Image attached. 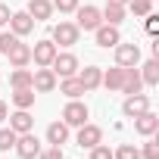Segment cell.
I'll use <instances>...</instances> for the list:
<instances>
[{"label":"cell","mask_w":159,"mask_h":159,"mask_svg":"<svg viewBox=\"0 0 159 159\" xmlns=\"http://www.w3.org/2000/svg\"><path fill=\"white\" fill-rule=\"evenodd\" d=\"M88 119H91V109H88V103H81V100H69V103L62 106V122H66L69 128L84 125Z\"/></svg>","instance_id":"obj_1"},{"label":"cell","mask_w":159,"mask_h":159,"mask_svg":"<svg viewBox=\"0 0 159 159\" xmlns=\"http://www.w3.org/2000/svg\"><path fill=\"white\" fill-rule=\"evenodd\" d=\"M78 38H81V28H78L75 22H59V25H53V38L50 41L56 47H75Z\"/></svg>","instance_id":"obj_2"},{"label":"cell","mask_w":159,"mask_h":159,"mask_svg":"<svg viewBox=\"0 0 159 159\" xmlns=\"http://www.w3.org/2000/svg\"><path fill=\"white\" fill-rule=\"evenodd\" d=\"M50 69H53V75L56 78H69V75H78V56L75 53H56L53 56V62H50Z\"/></svg>","instance_id":"obj_3"},{"label":"cell","mask_w":159,"mask_h":159,"mask_svg":"<svg viewBox=\"0 0 159 159\" xmlns=\"http://www.w3.org/2000/svg\"><path fill=\"white\" fill-rule=\"evenodd\" d=\"M75 25L81 28V31H94L97 25H103V16H100V10L97 7H78L75 10Z\"/></svg>","instance_id":"obj_4"},{"label":"cell","mask_w":159,"mask_h":159,"mask_svg":"<svg viewBox=\"0 0 159 159\" xmlns=\"http://www.w3.org/2000/svg\"><path fill=\"white\" fill-rule=\"evenodd\" d=\"M78 147L81 150H91V147H97V143H103V128L100 125H94V122H84V125H78Z\"/></svg>","instance_id":"obj_5"},{"label":"cell","mask_w":159,"mask_h":159,"mask_svg":"<svg viewBox=\"0 0 159 159\" xmlns=\"http://www.w3.org/2000/svg\"><path fill=\"white\" fill-rule=\"evenodd\" d=\"M56 53H59V47H56L53 41H38V44L31 47V59H34L38 69H50V62H53Z\"/></svg>","instance_id":"obj_6"},{"label":"cell","mask_w":159,"mask_h":159,"mask_svg":"<svg viewBox=\"0 0 159 159\" xmlns=\"http://www.w3.org/2000/svg\"><path fill=\"white\" fill-rule=\"evenodd\" d=\"M13 150L19 153V159H38V153H41L44 147H41V140H38L31 131H25V134L16 137V147H13Z\"/></svg>","instance_id":"obj_7"},{"label":"cell","mask_w":159,"mask_h":159,"mask_svg":"<svg viewBox=\"0 0 159 159\" xmlns=\"http://www.w3.org/2000/svg\"><path fill=\"white\" fill-rule=\"evenodd\" d=\"M56 81H59V78L53 75V69H34L31 72V88L38 94H53L56 91Z\"/></svg>","instance_id":"obj_8"},{"label":"cell","mask_w":159,"mask_h":159,"mask_svg":"<svg viewBox=\"0 0 159 159\" xmlns=\"http://www.w3.org/2000/svg\"><path fill=\"white\" fill-rule=\"evenodd\" d=\"M94 41H97V47H103V50H109V47H116V44H122V34H119V25H97L94 28Z\"/></svg>","instance_id":"obj_9"},{"label":"cell","mask_w":159,"mask_h":159,"mask_svg":"<svg viewBox=\"0 0 159 159\" xmlns=\"http://www.w3.org/2000/svg\"><path fill=\"white\" fill-rule=\"evenodd\" d=\"M112 50H116V66H122V69L140 62V47L137 44H116Z\"/></svg>","instance_id":"obj_10"},{"label":"cell","mask_w":159,"mask_h":159,"mask_svg":"<svg viewBox=\"0 0 159 159\" xmlns=\"http://www.w3.org/2000/svg\"><path fill=\"white\" fill-rule=\"evenodd\" d=\"M134 131H137L140 137H153V134L159 131V116H156L153 109H147V112L134 116Z\"/></svg>","instance_id":"obj_11"},{"label":"cell","mask_w":159,"mask_h":159,"mask_svg":"<svg viewBox=\"0 0 159 159\" xmlns=\"http://www.w3.org/2000/svg\"><path fill=\"white\" fill-rule=\"evenodd\" d=\"M10 31H13L16 38H25V34H31V31H34V19H31L25 10H19V13H13V16H10Z\"/></svg>","instance_id":"obj_12"},{"label":"cell","mask_w":159,"mask_h":159,"mask_svg":"<svg viewBox=\"0 0 159 159\" xmlns=\"http://www.w3.org/2000/svg\"><path fill=\"white\" fill-rule=\"evenodd\" d=\"M7 59H10V66H13V69H25V66L31 62V47H28V44H22V41H16V44L7 50Z\"/></svg>","instance_id":"obj_13"},{"label":"cell","mask_w":159,"mask_h":159,"mask_svg":"<svg viewBox=\"0 0 159 159\" xmlns=\"http://www.w3.org/2000/svg\"><path fill=\"white\" fill-rule=\"evenodd\" d=\"M100 78H103V69H100V66H84L81 72H78V81H81L84 94H91V91L100 88Z\"/></svg>","instance_id":"obj_14"},{"label":"cell","mask_w":159,"mask_h":159,"mask_svg":"<svg viewBox=\"0 0 159 159\" xmlns=\"http://www.w3.org/2000/svg\"><path fill=\"white\" fill-rule=\"evenodd\" d=\"M150 109V97L147 94H131V97H125V103H122V112L128 116V119H134V116H140V112H147Z\"/></svg>","instance_id":"obj_15"},{"label":"cell","mask_w":159,"mask_h":159,"mask_svg":"<svg viewBox=\"0 0 159 159\" xmlns=\"http://www.w3.org/2000/svg\"><path fill=\"white\" fill-rule=\"evenodd\" d=\"M140 88H143V78H140V72H137V66H128L125 69V78H122V94L125 97H131V94H140Z\"/></svg>","instance_id":"obj_16"},{"label":"cell","mask_w":159,"mask_h":159,"mask_svg":"<svg viewBox=\"0 0 159 159\" xmlns=\"http://www.w3.org/2000/svg\"><path fill=\"white\" fill-rule=\"evenodd\" d=\"M10 119V128L16 131V134H25V131H31L34 128V119H31V112L28 109H16L13 116H7Z\"/></svg>","instance_id":"obj_17"},{"label":"cell","mask_w":159,"mask_h":159,"mask_svg":"<svg viewBox=\"0 0 159 159\" xmlns=\"http://www.w3.org/2000/svg\"><path fill=\"white\" fill-rule=\"evenodd\" d=\"M34 22H47L53 16V3L50 0H28V10H25Z\"/></svg>","instance_id":"obj_18"},{"label":"cell","mask_w":159,"mask_h":159,"mask_svg":"<svg viewBox=\"0 0 159 159\" xmlns=\"http://www.w3.org/2000/svg\"><path fill=\"white\" fill-rule=\"evenodd\" d=\"M100 16H103V22H106V25H122V22H125V16H128V10H125L122 3H109V0H106V7L100 10Z\"/></svg>","instance_id":"obj_19"},{"label":"cell","mask_w":159,"mask_h":159,"mask_svg":"<svg viewBox=\"0 0 159 159\" xmlns=\"http://www.w3.org/2000/svg\"><path fill=\"white\" fill-rule=\"evenodd\" d=\"M69 140V125L66 122H50L47 125V143L50 147H62Z\"/></svg>","instance_id":"obj_20"},{"label":"cell","mask_w":159,"mask_h":159,"mask_svg":"<svg viewBox=\"0 0 159 159\" xmlns=\"http://www.w3.org/2000/svg\"><path fill=\"white\" fill-rule=\"evenodd\" d=\"M122 78H125V69H122V66H112V69L103 72L100 88H106V91H119V88H122Z\"/></svg>","instance_id":"obj_21"},{"label":"cell","mask_w":159,"mask_h":159,"mask_svg":"<svg viewBox=\"0 0 159 159\" xmlns=\"http://www.w3.org/2000/svg\"><path fill=\"white\" fill-rule=\"evenodd\" d=\"M137 72H140V78H143V84H147V88H156V84H159V59H156V56L147 59Z\"/></svg>","instance_id":"obj_22"},{"label":"cell","mask_w":159,"mask_h":159,"mask_svg":"<svg viewBox=\"0 0 159 159\" xmlns=\"http://www.w3.org/2000/svg\"><path fill=\"white\" fill-rule=\"evenodd\" d=\"M59 84V94H66L69 100H78L84 94V88H81V81H78V75H69V78H62V81H56Z\"/></svg>","instance_id":"obj_23"},{"label":"cell","mask_w":159,"mask_h":159,"mask_svg":"<svg viewBox=\"0 0 159 159\" xmlns=\"http://www.w3.org/2000/svg\"><path fill=\"white\" fill-rule=\"evenodd\" d=\"M13 106H16V109H31V106H34V88H19V91H13Z\"/></svg>","instance_id":"obj_24"},{"label":"cell","mask_w":159,"mask_h":159,"mask_svg":"<svg viewBox=\"0 0 159 159\" xmlns=\"http://www.w3.org/2000/svg\"><path fill=\"white\" fill-rule=\"evenodd\" d=\"M10 84H13V91H19V88H31V69H16V72L10 75Z\"/></svg>","instance_id":"obj_25"},{"label":"cell","mask_w":159,"mask_h":159,"mask_svg":"<svg viewBox=\"0 0 159 159\" xmlns=\"http://www.w3.org/2000/svg\"><path fill=\"white\" fill-rule=\"evenodd\" d=\"M125 10H131L134 16H147V13H153V0H128V3H125Z\"/></svg>","instance_id":"obj_26"},{"label":"cell","mask_w":159,"mask_h":159,"mask_svg":"<svg viewBox=\"0 0 159 159\" xmlns=\"http://www.w3.org/2000/svg\"><path fill=\"white\" fill-rule=\"evenodd\" d=\"M16 137H19V134H16L13 128H0V153L13 150V147H16Z\"/></svg>","instance_id":"obj_27"},{"label":"cell","mask_w":159,"mask_h":159,"mask_svg":"<svg viewBox=\"0 0 159 159\" xmlns=\"http://www.w3.org/2000/svg\"><path fill=\"white\" fill-rule=\"evenodd\" d=\"M112 159H140V150L131 143H122L119 150H112Z\"/></svg>","instance_id":"obj_28"},{"label":"cell","mask_w":159,"mask_h":159,"mask_svg":"<svg viewBox=\"0 0 159 159\" xmlns=\"http://www.w3.org/2000/svg\"><path fill=\"white\" fill-rule=\"evenodd\" d=\"M16 41H19V38H16L13 31H0V56H7V50H10Z\"/></svg>","instance_id":"obj_29"},{"label":"cell","mask_w":159,"mask_h":159,"mask_svg":"<svg viewBox=\"0 0 159 159\" xmlns=\"http://www.w3.org/2000/svg\"><path fill=\"white\" fill-rule=\"evenodd\" d=\"M143 28H147V34H159V16L156 13H147L143 16Z\"/></svg>","instance_id":"obj_30"},{"label":"cell","mask_w":159,"mask_h":159,"mask_svg":"<svg viewBox=\"0 0 159 159\" xmlns=\"http://www.w3.org/2000/svg\"><path fill=\"white\" fill-rule=\"evenodd\" d=\"M53 3V10H59V13H75L78 10V0H50Z\"/></svg>","instance_id":"obj_31"},{"label":"cell","mask_w":159,"mask_h":159,"mask_svg":"<svg viewBox=\"0 0 159 159\" xmlns=\"http://www.w3.org/2000/svg\"><path fill=\"white\" fill-rule=\"evenodd\" d=\"M140 159H159V143H156V140L143 143V150H140Z\"/></svg>","instance_id":"obj_32"},{"label":"cell","mask_w":159,"mask_h":159,"mask_svg":"<svg viewBox=\"0 0 159 159\" xmlns=\"http://www.w3.org/2000/svg\"><path fill=\"white\" fill-rule=\"evenodd\" d=\"M91 159H112V150L106 143H97V147H91Z\"/></svg>","instance_id":"obj_33"},{"label":"cell","mask_w":159,"mask_h":159,"mask_svg":"<svg viewBox=\"0 0 159 159\" xmlns=\"http://www.w3.org/2000/svg\"><path fill=\"white\" fill-rule=\"evenodd\" d=\"M38 159H62V147H50V150H41Z\"/></svg>","instance_id":"obj_34"},{"label":"cell","mask_w":159,"mask_h":159,"mask_svg":"<svg viewBox=\"0 0 159 159\" xmlns=\"http://www.w3.org/2000/svg\"><path fill=\"white\" fill-rule=\"evenodd\" d=\"M10 16H13V13H10V7L3 3V0H0V28H3V25H10Z\"/></svg>","instance_id":"obj_35"},{"label":"cell","mask_w":159,"mask_h":159,"mask_svg":"<svg viewBox=\"0 0 159 159\" xmlns=\"http://www.w3.org/2000/svg\"><path fill=\"white\" fill-rule=\"evenodd\" d=\"M7 116H10V106H7L3 100H0V122H7Z\"/></svg>","instance_id":"obj_36"},{"label":"cell","mask_w":159,"mask_h":159,"mask_svg":"<svg viewBox=\"0 0 159 159\" xmlns=\"http://www.w3.org/2000/svg\"><path fill=\"white\" fill-rule=\"evenodd\" d=\"M109 3H122V7H125V3H128V0H109Z\"/></svg>","instance_id":"obj_37"}]
</instances>
